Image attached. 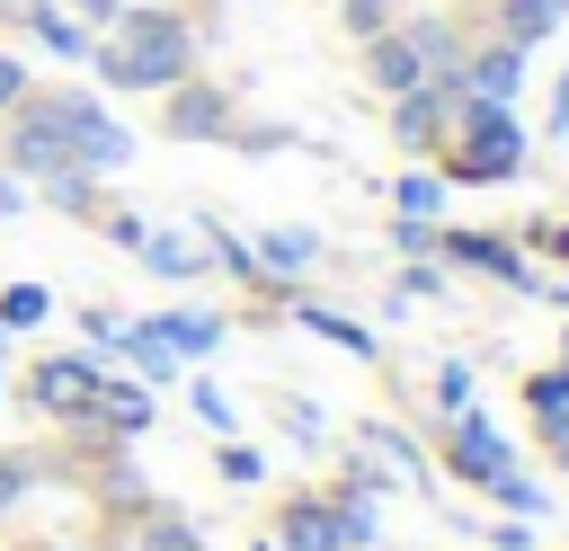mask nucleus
<instances>
[{
  "label": "nucleus",
  "mask_w": 569,
  "mask_h": 551,
  "mask_svg": "<svg viewBox=\"0 0 569 551\" xmlns=\"http://www.w3.org/2000/svg\"><path fill=\"white\" fill-rule=\"evenodd\" d=\"M391 204H400L409 222H436V213H445V169H400V178H391Z\"/></svg>",
  "instance_id": "obj_23"
},
{
  "label": "nucleus",
  "mask_w": 569,
  "mask_h": 551,
  "mask_svg": "<svg viewBox=\"0 0 569 551\" xmlns=\"http://www.w3.org/2000/svg\"><path fill=\"white\" fill-rule=\"evenodd\" d=\"M27 489H36V453H0V524L27 507Z\"/></svg>",
  "instance_id": "obj_28"
},
{
  "label": "nucleus",
  "mask_w": 569,
  "mask_h": 551,
  "mask_svg": "<svg viewBox=\"0 0 569 551\" xmlns=\"http://www.w3.org/2000/svg\"><path fill=\"white\" fill-rule=\"evenodd\" d=\"M489 542L498 551H533V524H489Z\"/></svg>",
  "instance_id": "obj_41"
},
{
  "label": "nucleus",
  "mask_w": 569,
  "mask_h": 551,
  "mask_svg": "<svg viewBox=\"0 0 569 551\" xmlns=\"http://www.w3.org/2000/svg\"><path fill=\"white\" fill-rule=\"evenodd\" d=\"M187 400H196V418H204L213 435H231V400H222L213 382H187Z\"/></svg>",
  "instance_id": "obj_36"
},
{
  "label": "nucleus",
  "mask_w": 569,
  "mask_h": 551,
  "mask_svg": "<svg viewBox=\"0 0 569 551\" xmlns=\"http://www.w3.org/2000/svg\"><path fill=\"white\" fill-rule=\"evenodd\" d=\"M133 551H204V533H196L178 507H142V515H133Z\"/></svg>",
  "instance_id": "obj_20"
},
{
  "label": "nucleus",
  "mask_w": 569,
  "mask_h": 551,
  "mask_svg": "<svg viewBox=\"0 0 569 551\" xmlns=\"http://www.w3.org/2000/svg\"><path fill=\"white\" fill-rule=\"evenodd\" d=\"M356 444H365V453H382V471H391V480H409V489H427V480H436V471H427V453H418L400 427H382V418H365V427H356Z\"/></svg>",
  "instance_id": "obj_18"
},
{
  "label": "nucleus",
  "mask_w": 569,
  "mask_h": 551,
  "mask_svg": "<svg viewBox=\"0 0 569 551\" xmlns=\"http://www.w3.org/2000/svg\"><path fill=\"white\" fill-rule=\"evenodd\" d=\"M116 355L133 364V382H178V355L160 347V329H151V320H124V338H116Z\"/></svg>",
  "instance_id": "obj_19"
},
{
  "label": "nucleus",
  "mask_w": 569,
  "mask_h": 551,
  "mask_svg": "<svg viewBox=\"0 0 569 551\" xmlns=\"http://www.w3.org/2000/svg\"><path fill=\"white\" fill-rule=\"evenodd\" d=\"M427 391H436V409H445V418H462V409H471V364H436V382H427Z\"/></svg>",
  "instance_id": "obj_32"
},
{
  "label": "nucleus",
  "mask_w": 569,
  "mask_h": 551,
  "mask_svg": "<svg viewBox=\"0 0 569 551\" xmlns=\"http://www.w3.org/2000/svg\"><path fill=\"white\" fill-rule=\"evenodd\" d=\"M160 133H169V142H222V133H231V98H222L213 80H178L169 107H160Z\"/></svg>",
  "instance_id": "obj_8"
},
{
  "label": "nucleus",
  "mask_w": 569,
  "mask_h": 551,
  "mask_svg": "<svg viewBox=\"0 0 569 551\" xmlns=\"http://www.w3.org/2000/svg\"><path fill=\"white\" fill-rule=\"evenodd\" d=\"M18 98H27V62H18V53H0V116H9Z\"/></svg>",
  "instance_id": "obj_38"
},
{
  "label": "nucleus",
  "mask_w": 569,
  "mask_h": 551,
  "mask_svg": "<svg viewBox=\"0 0 569 551\" xmlns=\"http://www.w3.org/2000/svg\"><path fill=\"white\" fill-rule=\"evenodd\" d=\"M62 9H80V18H107V27H116V0H62Z\"/></svg>",
  "instance_id": "obj_44"
},
{
  "label": "nucleus",
  "mask_w": 569,
  "mask_h": 551,
  "mask_svg": "<svg viewBox=\"0 0 569 551\" xmlns=\"http://www.w3.org/2000/svg\"><path fill=\"white\" fill-rule=\"evenodd\" d=\"M338 18H347V36L365 44V36H382V27H391V0H338Z\"/></svg>",
  "instance_id": "obj_33"
},
{
  "label": "nucleus",
  "mask_w": 569,
  "mask_h": 551,
  "mask_svg": "<svg viewBox=\"0 0 569 551\" xmlns=\"http://www.w3.org/2000/svg\"><path fill=\"white\" fill-rule=\"evenodd\" d=\"M284 311H293V320H302V329H311V338H329V347H338V355H356V364H373V355H382V338H373V329H365V320H347V311H338V302H311V293H293V302H284Z\"/></svg>",
  "instance_id": "obj_12"
},
{
  "label": "nucleus",
  "mask_w": 569,
  "mask_h": 551,
  "mask_svg": "<svg viewBox=\"0 0 569 551\" xmlns=\"http://www.w3.org/2000/svg\"><path fill=\"white\" fill-rule=\"evenodd\" d=\"M525 160H533V133L516 124V107L462 98L453 151H445V187H507V178H525Z\"/></svg>",
  "instance_id": "obj_2"
},
{
  "label": "nucleus",
  "mask_w": 569,
  "mask_h": 551,
  "mask_svg": "<svg viewBox=\"0 0 569 551\" xmlns=\"http://www.w3.org/2000/svg\"><path fill=\"white\" fill-rule=\"evenodd\" d=\"M525 409H533V418H560V409H569V364H542V373L525 382Z\"/></svg>",
  "instance_id": "obj_27"
},
{
  "label": "nucleus",
  "mask_w": 569,
  "mask_h": 551,
  "mask_svg": "<svg viewBox=\"0 0 569 551\" xmlns=\"http://www.w3.org/2000/svg\"><path fill=\"white\" fill-rule=\"evenodd\" d=\"M516 89H525V53L516 44H480V53H462V98H480V107H516Z\"/></svg>",
  "instance_id": "obj_10"
},
{
  "label": "nucleus",
  "mask_w": 569,
  "mask_h": 551,
  "mask_svg": "<svg viewBox=\"0 0 569 551\" xmlns=\"http://www.w3.org/2000/svg\"><path fill=\"white\" fill-rule=\"evenodd\" d=\"M196 231H204V258H213L222 276H240V284H258V293H267V276H258V249H249L240 231H222V222H196Z\"/></svg>",
  "instance_id": "obj_24"
},
{
  "label": "nucleus",
  "mask_w": 569,
  "mask_h": 551,
  "mask_svg": "<svg viewBox=\"0 0 569 551\" xmlns=\"http://www.w3.org/2000/svg\"><path fill=\"white\" fill-rule=\"evenodd\" d=\"M489 498H498L507 515H542V507H551V498H542V480H525V462H507V471L489 480Z\"/></svg>",
  "instance_id": "obj_25"
},
{
  "label": "nucleus",
  "mask_w": 569,
  "mask_h": 551,
  "mask_svg": "<svg viewBox=\"0 0 569 551\" xmlns=\"http://www.w3.org/2000/svg\"><path fill=\"white\" fill-rule=\"evenodd\" d=\"M213 462H222V480H231V489H258V480H267V453H258V444H240V435H231Z\"/></svg>",
  "instance_id": "obj_29"
},
{
  "label": "nucleus",
  "mask_w": 569,
  "mask_h": 551,
  "mask_svg": "<svg viewBox=\"0 0 569 551\" xmlns=\"http://www.w3.org/2000/svg\"><path fill=\"white\" fill-rule=\"evenodd\" d=\"M258 551H276V542H258Z\"/></svg>",
  "instance_id": "obj_49"
},
{
  "label": "nucleus",
  "mask_w": 569,
  "mask_h": 551,
  "mask_svg": "<svg viewBox=\"0 0 569 551\" xmlns=\"http://www.w3.org/2000/svg\"><path fill=\"white\" fill-rule=\"evenodd\" d=\"M391 249H400V258H436V222H409V213H400V222H391Z\"/></svg>",
  "instance_id": "obj_35"
},
{
  "label": "nucleus",
  "mask_w": 569,
  "mask_h": 551,
  "mask_svg": "<svg viewBox=\"0 0 569 551\" xmlns=\"http://www.w3.org/2000/svg\"><path fill=\"white\" fill-rule=\"evenodd\" d=\"M329 524H338V551H373V498L365 489H329Z\"/></svg>",
  "instance_id": "obj_22"
},
{
  "label": "nucleus",
  "mask_w": 569,
  "mask_h": 551,
  "mask_svg": "<svg viewBox=\"0 0 569 551\" xmlns=\"http://www.w3.org/2000/svg\"><path fill=\"white\" fill-rule=\"evenodd\" d=\"M436 258H453V267H471V276H498V284H516V293H560V284L533 276V258H525L516 240H498V231H445V222H436Z\"/></svg>",
  "instance_id": "obj_4"
},
{
  "label": "nucleus",
  "mask_w": 569,
  "mask_h": 551,
  "mask_svg": "<svg viewBox=\"0 0 569 551\" xmlns=\"http://www.w3.org/2000/svg\"><path fill=\"white\" fill-rule=\"evenodd\" d=\"M365 80H373L382 98H400V89L427 80V62H418V44H409L400 27H382V36H365Z\"/></svg>",
  "instance_id": "obj_13"
},
{
  "label": "nucleus",
  "mask_w": 569,
  "mask_h": 551,
  "mask_svg": "<svg viewBox=\"0 0 569 551\" xmlns=\"http://www.w3.org/2000/svg\"><path fill=\"white\" fill-rule=\"evenodd\" d=\"M533 427H542V453H569V409L560 418H533Z\"/></svg>",
  "instance_id": "obj_42"
},
{
  "label": "nucleus",
  "mask_w": 569,
  "mask_h": 551,
  "mask_svg": "<svg viewBox=\"0 0 569 551\" xmlns=\"http://www.w3.org/2000/svg\"><path fill=\"white\" fill-rule=\"evenodd\" d=\"M276 551H338V524H329V498H284V515H276Z\"/></svg>",
  "instance_id": "obj_16"
},
{
  "label": "nucleus",
  "mask_w": 569,
  "mask_h": 551,
  "mask_svg": "<svg viewBox=\"0 0 569 551\" xmlns=\"http://www.w3.org/2000/svg\"><path fill=\"white\" fill-rule=\"evenodd\" d=\"M445 462H453V480H471V489H489L507 462H516V444L498 435V418H480V409H462V418H445Z\"/></svg>",
  "instance_id": "obj_7"
},
{
  "label": "nucleus",
  "mask_w": 569,
  "mask_h": 551,
  "mask_svg": "<svg viewBox=\"0 0 569 551\" xmlns=\"http://www.w3.org/2000/svg\"><path fill=\"white\" fill-rule=\"evenodd\" d=\"M436 293H445V276H436V258H409V267H400V293H391V302L409 311V302H436Z\"/></svg>",
  "instance_id": "obj_31"
},
{
  "label": "nucleus",
  "mask_w": 569,
  "mask_h": 551,
  "mask_svg": "<svg viewBox=\"0 0 569 551\" xmlns=\"http://www.w3.org/2000/svg\"><path fill=\"white\" fill-rule=\"evenodd\" d=\"M44 311H53L44 284H9V293H0V329H9V338H18V329H44Z\"/></svg>",
  "instance_id": "obj_26"
},
{
  "label": "nucleus",
  "mask_w": 569,
  "mask_h": 551,
  "mask_svg": "<svg viewBox=\"0 0 569 551\" xmlns=\"http://www.w3.org/2000/svg\"><path fill=\"white\" fill-rule=\"evenodd\" d=\"M284 427H293L302 444H320V409H311V400H284Z\"/></svg>",
  "instance_id": "obj_39"
},
{
  "label": "nucleus",
  "mask_w": 569,
  "mask_h": 551,
  "mask_svg": "<svg viewBox=\"0 0 569 551\" xmlns=\"http://www.w3.org/2000/svg\"><path fill=\"white\" fill-rule=\"evenodd\" d=\"M560 364H569V329H560Z\"/></svg>",
  "instance_id": "obj_46"
},
{
  "label": "nucleus",
  "mask_w": 569,
  "mask_h": 551,
  "mask_svg": "<svg viewBox=\"0 0 569 551\" xmlns=\"http://www.w3.org/2000/svg\"><path fill=\"white\" fill-rule=\"evenodd\" d=\"M36 107L53 116V133H62V151L89 169V178H116L124 160H133V133L107 116V98H71V89H36Z\"/></svg>",
  "instance_id": "obj_3"
},
{
  "label": "nucleus",
  "mask_w": 569,
  "mask_h": 551,
  "mask_svg": "<svg viewBox=\"0 0 569 551\" xmlns=\"http://www.w3.org/2000/svg\"><path fill=\"white\" fill-rule=\"evenodd\" d=\"M36 196H44L53 213H71V222H98V213H107V196H98V178H89V169H62V178H44Z\"/></svg>",
  "instance_id": "obj_21"
},
{
  "label": "nucleus",
  "mask_w": 569,
  "mask_h": 551,
  "mask_svg": "<svg viewBox=\"0 0 569 551\" xmlns=\"http://www.w3.org/2000/svg\"><path fill=\"white\" fill-rule=\"evenodd\" d=\"M560 27H569V0H498V44H516V53H533Z\"/></svg>",
  "instance_id": "obj_17"
},
{
  "label": "nucleus",
  "mask_w": 569,
  "mask_h": 551,
  "mask_svg": "<svg viewBox=\"0 0 569 551\" xmlns=\"http://www.w3.org/2000/svg\"><path fill=\"white\" fill-rule=\"evenodd\" d=\"M89 71H98L116 98H133V89H178V80H196V27H187L178 9H116V36L89 44Z\"/></svg>",
  "instance_id": "obj_1"
},
{
  "label": "nucleus",
  "mask_w": 569,
  "mask_h": 551,
  "mask_svg": "<svg viewBox=\"0 0 569 551\" xmlns=\"http://www.w3.org/2000/svg\"><path fill=\"white\" fill-rule=\"evenodd\" d=\"M249 249H258V276H267V284H302V276L320 267V231H311V222H267Z\"/></svg>",
  "instance_id": "obj_9"
},
{
  "label": "nucleus",
  "mask_w": 569,
  "mask_h": 551,
  "mask_svg": "<svg viewBox=\"0 0 569 551\" xmlns=\"http://www.w3.org/2000/svg\"><path fill=\"white\" fill-rule=\"evenodd\" d=\"M18 27H27L44 53H62V62H89V44H98V36L80 27V9H62V0H27V9H18Z\"/></svg>",
  "instance_id": "obj_14"
},
{
  "label": "nucleus",
  "mask_w": 569,
  "mask_h": 551,
  "mask_svg": "<svg viewBox=\"0 0 569 551\" xmlns=\"http://www.w3.org/2000/svg\"><path fill=\"white\" fill-rule=\"evenodd\" d=\"M18 204H27V178H9V169H0V222H9Z\"/></svg>",
  "instance_id": "obj_43"
},
{
  "label": "nucleus",
  "mask_w": 569,
  "mask_h": 551,
  "mask_svg": "<svg viewBox=\"0 0 569 551\" xmlns=\"http://www.w3.org/2000/svg\"><path fill=\"white\" fill-rule=\"evenodd\" d=\"M542 124H551V133H560V142H569V71H560V80H551V116H542Z\"/></svg>",
  "instance_id": "obj_40"
},
{
  "label": "nucleus",
  "mask_w": 569,
  "mask_h": 551,
  "mask_svg": "<svg viewBox=\"0 0 569 551\" xmlns=\"http://www.w3.org/2000/svg\"><path fill=\"white\" fill-rule=\"evenodd\" d=\"M516 249H542V258H560V267H569V213H542V222H525V231H516Z\"/></svg>",
  "instance_id": "obj_30"
},
{
  "label": "nucleus",
  "mask_w": 569,
  "mask_h": 551,
  "mask_svg": "<svg viewBox=\"0 0 569 551\" xmlns=\"http://www.w3.org/2000/svg\"><path fill=\"white\" fill-rule=\"evenodd\" d=\"M133 258H142V276H160V284H196V276L213 267V258H204V231H142Z\"/></svg>",
  "instance_id": "obj_11"
},
{
  "label": "nucleus",
  "mask_w": 569,
  "mask_h": 551,
  "mask_svg": "<svg viewBox=\"0 0 569 551\" xmlns=\"http://www.w3.org/2000/svg\"><path fill=\"white\" fill-rule=\"evenodd\" d=\"M53 551H89V542H53Z\"/></svg>",
  "instance_id": "obj_47"
},
{
  "label": "nucleus",
  "mask_w": 569,
  "mask_h": 551,
  "mask_svg": "<svg viewBox=\"0 0 569 551\" xmlns=\"http://www.w3.org/2000/svg\"><path fill=\"white\" fill-rule=\"evenodd\" d=\"M142 320L160 329V347H169L178 364H196V355H213V347H222V329H231L222 311H142Z\"/></svg>",
  "instance_id": "obj_15"
},
{
  "label": "nucleus",
  "mask_w": 569,
  "mask_h": 551,
  "mask_svg": "<svg viewBox=\"0 0 569 551\" xmlns=\"http://www.w3.org/2000/svg\"><path fill=\"white\" fill-rule=\"evenodd\" d=\"M80 329H89V347H107V355H116V338H124V311H116V302H89V311H80Z\"/></svg>",
  "instance_id": "obj_34"
},
{
  "label": "nucleus",
  "mask_w": 569,
  "mask_h": 551,
  "mask_svg": "<svg viewBox=\"0 0 569 551\" xmlns=\"http://www.w3.org/2000/svg\"><path fill=\"white\" fill-rule=\"evenodd\" d=\"M551 462H560V471H569V453H551Z\"/></svg>",
  "instance_id": "obj_48"
},
{
  "label": "nucleus",
  "mask_w": 569,
  "mask_h": 551,
  "mask_svg": "<svg viewBox=\"0 0 569 551\" xmlns=\"http://www.w3.org/2000/svg\"><path fill=\"white\" fill-rule=\"evenodd\" d=\"M0 400H9V355H0Z\"/></svg>",
  "instance_id": "obj_45"
},
{
  "label": "nucleus",
  "mask_w": 569,
  "mask_h": 551,
  "mask_svg": "<svg viewBox=\"0 0 569 551\" xmlns=\"http://www.w3.org/2000/svg\"><path fill=\"white\" fill-rule=\"evenodd\" d=\"M98 222H107V240H116V249H124V258H133V240H142V231H151V222H142V213H98Z\"/></svg>",
  "instance_id": "obj_37"
},
{
  "label": "nucleus",
  "mask_w": 569,
  "mask_h": 551,
  "mask_svg": "<svg viewBox=\"0 0 569 551\" xmlns=\"http://www.w3.org/2000/svg\"><path fill=\"white\" fill-rule=\"evenodd\" d=\"M453 116H462V80H418V89L391 98V142L436 151V142H453Z\"/></svg>",
  "instance_id": "obj_5"
},
{
  "label": "nucleus",
  "mask_w": 569,
  "mask_h": 551,
  "mask_svg": "<svg viewBox=\"0 0 569 551\" xmlns=\"http://www.w3.org/2000/svg\"><path fill=\"white\" fill-rule=\"evenodd\" d=\"M98 355H36V373H27V409H44V418H80L89 400H98Z\"/></svg>",
  "instance_id": "obj_6"
}]
</instances>
